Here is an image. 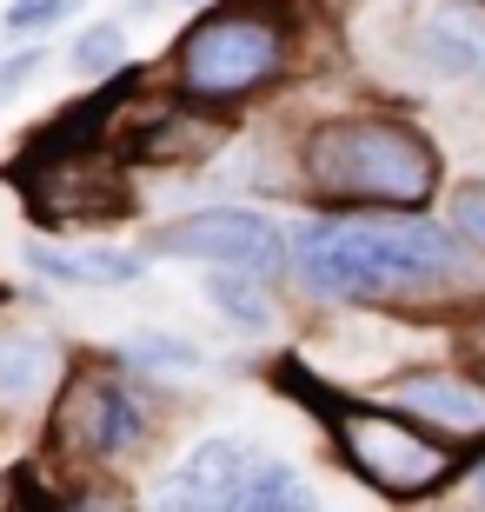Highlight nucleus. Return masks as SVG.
<instances>
[{"label": "nucleus", "instance_id": "4be33fe9", "mask_svg": "<svg viewBox=\"0 0 485 512\" xmlns=\"http://www.w3.org/2000/svg\"><path fill=\"white\" fill-rule=\"evenodd\" d=\"M472 7H485V0H472Z\"/></svg>", "mask_w": 485, "mask_h": 512}, {"label": "nucleus", "instance_id": "6e6552de", "mask_svg": "<svg viewBox=\"0 0 485 512\" xmlns=\"http://www.w3.org/2000/svg\"><path fill=\"white\" fill-rule=\"evenodd\" d=\"M113 147L127 153V160H206V153L220 147V120H200V107H173V100H160V107H133L127 133L113 140Z\"/></svg>", "mask_w": 485, "mask_h": 512}, {"label": "nucleus", "instance_id": "7ed1b4c3", "mask_svg": "<svg viewBox=\"0 0 485 512\" xmlns=\"http://www.w3.org/2000/svg\"><path fill=\"white\" fill-rule=\"evenodd\" d=\"M293 67V7L286 0H226L180 40L173 80L193 107H240Z\"/></svg>", "mask_w": 485, "mask_h": 512}, {"label": "nucleus", "instance_id": "a211bd4d", "mask_svg": "<svg viewBox=\"0 0 485 512\" xmlns=\"http://www.w3.org/2000/svg\"><path fill=\"white\" fill-rule=\"evenodd\" d=\"M40 67H47V47H20V54H7V60H0V100H14Z\"/></svg>", "mask_w": 485, "mask_h": 512}, {"label": "nucleus", "instance_id": "423d86ee", "mask_svg": "<svg viewBox=\"0 0 485 512\" xmlns=\"http://www.w3.org/2000/svg\"><path fill=\"white\" fill-rule=\"evenodd\" d=\"M147 433H153L147 399L133 393L120 373H100V366L67 373V386L54 399V446L60 453H74L80 466H107V459L133 453V446H147Z\"/></svg>", "mask_w": 485, "mask_h": 512}, {"label": "nucleus", "instance_id": "412c9836", "mask_svg": "<svg viewBox=\"0 0 485 512\" xmlns=\"http://www.w3.org/2000/svg\"><path fill=\"white\" fill-rule=\"evenodd\" d=\"M479 493H485V473H479Z\"/></svg>", "mask_w": 485, "mask_h": 512}, {"label": "nucleus", "instance_id": "aec40b11", "mask_svg": "<svg viewBox=\"0 0 485 512\" xmlns=\"http://www.w3.org/2000/svg\"><path fill=\"white\" fill-rule=\"evenodd\" d=\"M459 360H466V373L485 386V306L466 313V326H459Z\"/></svg>", "mask_w": 485, "mask_h": 512}, {"label": "nucleus", "instance_id": "1a4fd4ad", "mask_svg": "<svg viewBox=\"0 0 485 512\" xmlns=\"http://www.w3.org/2000/svg\"><path fill=\"white\" fill-rule=\"evenodd\" d=\"M392 399H399L412 419H432V426H452V433H485V386L459 380L446 366L399 373V380H392Z\"/></svg>", "mask_w": 485, "mask_h": 512}, {"label": "nucleus", "instance_id": "f03ea898", "mask_svg": "<svg viewBox=\"0 0 485 512\" xmlns=\"http://www.w3.org/2000/svg\"><path fill=\"white\" fill-rule=\"evenodd\" d=\"M299 173H306V187L319 200H339V207L419 213L439 193V147L419 127H406V120L339 114L306 133Z\"/></svg>", "mask_w": 485, "mask_h": 512}, {"label": "nucleus", "instance_id": "ddd939ff", "mask_svg": "<svg viewBox=\"0 0 485 512\" xmlns=\"http://www.w3.org/2000/svg\"><path fill=\"white\" fill-rule=\"evenodd\" d=\"M206 300L220 306L226 326H240V333H266L273 326V300H266V280H253V273H206Z\"/></svg>", "mask_w": 485, "mask_h": 512}, {"label": "nucleus", "instance_id": "f3484780", "mask_svg": "<svg viewBox=\"0 0 485 512\" xmlns=\"http://www.w3.org/2000/svg\"><path fill=\"white\" fill-rule=\"evenodd\" d=\"M67 14H80V0H14V7H7V27H14V34H47V27H54V20H67Z\"/></svg>", "mask_w": 485, "mask_h": 512}, {"label": "nucleus", "instance_id": "20e7f679", "mask_svg": "<svg viewBox=\"0 0 485 512\" xmlns=\"http://www.w3.org/2000/svg\"><path fill=\"white\" fill-rule=\"evenodd\" d=\"M153 512H319L299 466L260 453L253 439H200L167 479Z\"/></svg>", "mask_w": 485, "mask_h": 512}, {"label": "nucleus", "instance_id": "dca6fc26", "mask_svg": "<svg viewBox=\"0 0 485 512\" xmlns=\"http://www.w3.org/2000/svg\"><path fill=\"white\" fill-rule=\"evenodd\" d=\"M452 233L466 240V247L485 253V180H466V187H452V207H446Z\"/></svg>", "mask_w": 485, "mask_h": 512}, {"label": "nucleus", "instance_id": "2eb2a0df", "mask_svg": "<svg viewBox=\"0 0 485 512\" xmlns=\"http://www.w3.org/2000/svg\"><path fill=\"white\" fill-rule=\"evenodd\" d=\"M74 74L80 80H107L120 60H127V34L113 27V20H94V27H80V40H74Z\"/></svg>", "mask_w": 485, "mask_h": 512}, {"label": "nucleus", "instance_id": "9d476101", "mask_svg": "<svg viewBox=\"0 0 485 512\" xmlns=\"http://www.w3.org/2000/svg\"><path fill=\"white\" fill-rule=\"evenodd\" d=\"M412 54L439 80H485V20L432 7V14H419V27H412Z\"/></svg>", "mask_w": 485, "mask_h": 512}, {"label": "nucleus", "instance_id": "9b49d317", "mask_svg": "<svg viewBox=\"0 0 485 512\" xmlns=\"http://www.w3.org/2000/svg\"><path fill=\"white\" fill-rule=\"evenodd\" d=\"M60 373V346L34 326H0V406L7 413H27L40 406V393L54 386Z\"/></svg>", "mask_w": 485, "mask_h": 512}, {"label": "nucleus", "instance_id": "0eeeda50", "mask_svg": "<svg viewBox=\"0 0 485 512\" xmlns=\"http://www.w3.org/2000/svg\"><path fill=\"white\" fill-rule=\"evenodd\" d=\"M147 253L206 260L220 273H253V280H273L280 266H293L286 227L253 207H206V213H187V220H167L160 233H147Z\"/></svg>", "mask_w": 485, "mask_h": 512}, {"label": "nucleus", "instance_id": "39448f33", "mask_svg": "<svg viewBox=\"0 0 485 512\" xmlns=\"http://www.w3.org/2000/svg\"><path fill=\"white\" fill-rule=\"evenodd\" d=\"M326 426H333L339 453L366 486L392 499H426L459 473V453L446 439H432L412 413L392 406H353V399H326Z\"/></svg>", "mask_w": 485, "mask_h": 512}, {"label": "nucleus", "instance_id": "f257e3e1", "mask_svg": "<svg viewBox=\"0 0 485 512\" xmlns=\"http://www.w3.org/2000/svg\"><path fill=\"white\" fill-rule=\"evenodd\" d=\"M286 240H293V273L313 300H399L459 273V233L419 213L306 220Z\"/></svg>", "mask_w": 485, "mask_h": 512}, {"label": "nucleus", "instance_id": "4468645a", "mask_svg": "<svg viewBox=\"0 0 485 512\" xmlns=\"http://www.w3.org/2000/svg\"><path fill=\"white\" fill-rule=\"evenodd\" d=\"M120 360L147 366V373H193V366H200V346L173 340V333H133V340L120 346Z\"/></svg>", "mask_w": 485, "mask_h": 512}, {"label": "nucleus", "instance_id": "6ab92c4d", "mask_svg": "<svg viewBox=\"0 0 485 512\" xmlns=\"http://www.w3.org/2000/svg\"><path fill=\"white\" fill-rule=\"evenodd\" d=\"M60 512H133V499L120 493V486H107V479H94V486H80Z\"/></svg>", "mask_w": 485, "mask_h": 512}, {"label": "nucleus", "instance_id": "f8f14e48", "mask_svg": "<svg viewBox=\"0 0 485 512\" xmlns=\"http://www.w3.org/2000/svg\"><path fill=\"white\" fill-rule=\"evenodd\" d=\"M27 266L40 280L54 286H133L147 273L140 253H120V247H94V253H67V247H47V240H27Z\"/></svg>", "mask_w": 485, "mask_h": 512}]
</instances>
